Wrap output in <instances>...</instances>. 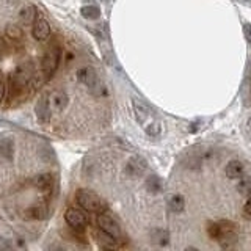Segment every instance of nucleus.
<instances>
[{"instance_id": "nucleus-1", "label": "nucleus", "mask_w": 251, "mask_h": 251, "mask_svg": "<svg viewBox=\"0 0 251 251\" xmlns=\"http://www.w3.org/2000/svg\"><path fill=\"white\" fill-rule=\"evenodd\" d=\"M75 200L78 202V206L88 212L100 214V212H104L107 209V204L100 196H98L96 193H93L90 190H85V188H80V190L75 193Z\"/></svg>"}, {"instance_id": "nucleus-2", "label": "nucleus", "mask_w": 251, "mask_h": 251, "mask_svg": "<svg viewBox=\"0 0 251 251\" xmlns=\"http://www.w3.org/2000/svg\"><path fill=\"white\" fill-rule=\"evenodd\" d=\"M77 78H78V82H82L85 86H88V88L94 94H104V90H102V83L99 82V77H98L96 71H94L93 68L86 66V68L78 69Z\"/></svg>"}, {"instance_id": "nucleus-3", "label": "nucleus", "mask_w": 251, "mask_h": 251, "mask_svg": "<svg viewBox=\"0 0 251 251\" xmlns=\"http://www.w3.org/2000/svg\"><path fill=\"white\" fill-rule=\"evenodd\" d=\"M98 226H99V229L102 231V232H105V234H108L110 237H113L115 240H118L121 237V229H120V226H118V223L115 222V220L110 217V215H107V214H104V212H100V214L98 215Z\"/></svg>"}, {"instance_id": "nucleus-4", "label": "nucleus", "mask_w": 251, "mask_h": 251, "mask_svg": "<svg viewBox=\"0 0 251 251\" xmlns=\"http://www.w3.org/2000/svg\"><path fill=\"white\" fill-rule=\"evenodd\" d=\"M218 237L217 240L222 243L223 247H229L232 245V242L237 239V229H235V225L231 222H220L218 223Z\"/></svg>"}, {"instance_id": "nucleus-5", "label": "nucleus", "mask_w": 251, "mask_h": 251, "mask_svg": "<svg viewBox=\"0 0 251 251\" xmlns=\"http://www.w3.org/2000/svg\"><path fill=\"white\" fill-rule=\"evenodd\" d=\"M58 63H60V49L58 47H52L43 58V73L47 77H52V74L58 68Z\"/></svg>"}, {"instance_id": "nucleus-6", "label": "nucleus", "mask_w": 251, "mask_h": 251, "mask_svg": "<svg viewBox=\"0 0 251 251\" xmlns=\"http://www.w3.org/2000/svg\"><path fill=\"white\" fill-rule=\"evenodd\" d=\"M35 113L39 123H47L50 120V100L49 94L44 93L38 98L36 105H35Z\"/></svg>"}, {"instance_id": "nucleus-7", "label": "nucleus", "mask_w": 251, "mask_h": 251, "mask_svg": "<svg viewBox=\"0 0 251 251\" xmlns=\"http://www.w3.org/2000/svg\"><path fill=\"white\" fill-rule=\"evenodd\" d=\"M65 220H66V223L73 227V229H83V227L86 226V217L82 210H78V209H74V207H71L66 210V214H65Z\"/></svg>"}, {"instance_id": "nucleus-8", "label": "nucleus", "mask_w": 251, "mask_h": 251, "mask_svg": "<svg viewBox=\"0 0 251 251\" xmlns=\"http://www.w3.org/2000/svg\"><path fill=\"white\" fill-rule=\"evenodd\" d=\"M31 35L36 39V41H46L50 35V25L44 18H38L33 22V30H31Z\"/></svg>"}, {"instance_id": "nucleus-9", "label": "nucleus", "mask_w": 251, "mask_h": 251, "mask_svg": "<svg viewBox=\"0 0 251 251\" xmlns=\"http://www.w3.org/2000/svg\"><path fill=\"white\" fill-rule=\"evenodd\" d=\"M49 100H50V107L55 110V112H63V110L68 107L69 98L65 91L55 90L49 94Z\"/></svg>"}, {"instance_id": "nucleus-10", "label": "nucleus", "mask_w": 251, "mask_h": 251, "mask_svg": "<svg viewBox=\"0 0 251 251\" xmlns=\"http://www.w3.org/2000/svg\"><path fill=\"white\" fill-rule=\"evenodd\" d=\"M14 155V141L8 137H0V162H11Z\"/></svg>"}, {"instance_id": "nucleus-11", "label": "nucleus", "mask_w": 251, "mask_h": 251, "mask_svg": "<svg viewBox=\"0 0 251 251\" xmlns=\"http://www.w3.org/2000/svg\"><path fill=\"white\" fill-rule=\"evenodd\" d=\"M226 176L229 179H240L243 176V165L239 160H231L226 165Z\"/></svg>"}, {"instance_id": "nucleus-12", "label": "nucleus", "mask_w": 251, "mask_h": 251, "mask_svg": "<svg viewBox=\"0 0 251 251\" xmlns=\"http://www.w3.org/2000/svg\"><path fill=\"white\" fill-rule=\"evenodd\" d=\"M133 110H135V115H137V120L140 124L146 123V120L149 118V108L143 104V102H140L137 99H133Z\"/></svg>"}, {"instance_id": "nucleus-13", "label": "nucleus", "mask_w": 251, "mask_h": 251, "mask_svg": "<svg viewBox=\"0 0 251 251\" xmlns=\"http://www.w3.org/2000/svg\"><path fill=\"white\" fill-rule=\"evenodd\" d=\"M168 206L173 212H182L185 207V200L182 195H173L170 201H168Z\"/></svg>"}, {"instance_id": "nucleus-14", "label": "nucleus", "mask_w": 251, "mask_h": 251, "mask_svg": "<svg viewBox=\"0 0 251 251\" xmlns=\"http://www.w3.org/2000/svg\"><path fill=\"white\" fill-rule=\"evenodd\" d=\"M21 21L24 24H31V22H35L36 19V10H35V6H31V5H27L25 8H22L21 10Z\"/></svg>"}, {"instance_id": "nucleus-15", "label": "nucleus", "mask_w": 251, "mask_h": 251, "mask_svg": "<svg viewBox=\"0 0 251 251\" xmlns=\"http://www.w3.org/2000/svg\"><path fill=\"white\" fill-rule=\"evenodd\" d=\"M145 162L143 160H140V159H133V160H130L129 162V165H127V171H129V175L130 176H138L141 171L145 170Z\"/></svg>"}, {"instance_id": "nucleus-16", "label": "nucleus", "mask_w": 251, "mask_h": 251, "mask_svg": "<svg viewBox=\"0 0 251 251\" xmlns=\"http://www.w3.org/2000/svg\"><path fill=\"white\" fill-rule=\"evenodd\" d=\"M82 16L85 19H98L99 16H100V10L98 6H94V5H86V6H82V10H80Z\"/></svg>"}, {"instance_id": "nucleus-17", "label": "nucleus", "mask_w": 251, "mask_h": 251, "mask_svg": "<svg viewBox=\"0 0 251 251\" xmlns=\"http://www.w3.org/2000/svg\"><path fill=\"white\" fill-rule=\"evenodd\" d=\"M146 188L151 193H159L162 190V180L157 176H149L146 180Z\"/></svg>"}, {"instance_id": "nucleus-18", "label": "nucleus", "mask_w": 251, "mask_h": 251, "mask_svg": "<svg viewBox=\"0 0 251 251\" xmlns=\"http://www.w3.org/2000/svg\"><path fill=\"white\" fill-rule=\"evenodd\" d=\"M35 185L41 190H47L50 185H52V176L50 175H39L35 179Z\"/></svg>"}, {"instance_id": "nucleus-19", "label": "nucleus", "mask_w": 251, "mask_h": 251, "mask_svg": "<svg viewBox=\"0 0 251 251\" xmlns=\"http://www.w3.org/2000/svg\"><path fill=\"white\" fill-rule=\"evenodd\" d=\"M239 192L243 195H251V177H243L239 184Z\"/></svg>"}, {"instance_id": "nucleus-20", "label": "nucleus", "mask_w": 251, "mask_h": 251, "mask_svg": "<svg viewBox=\"0 0 251 251\" xmlns=\"http://www.w3.org/2000/svg\"><path fill=\"white\" fill-rule=\"evenodd\" d=\"M6 35H8V38L19 39V38H22V30H21L19 25H8L6 27Z\"/></svg>"}, {"instance_id": "nucleus-21", "label": "nucleus", "mask_w": 251, "mask_h": 251, "mask_svg": "<svg viewBox=\"0 0 251 251\" xmlns=\"http://www.w3.org/2000/svg\"><path fill=\"white\" fill-rule=\"evenodd\" d=\"M10 248H13V243L0 235V250H10Z\"/></svg>"}, {"instance_id": "nucleus-22", "label": "nucleus", "mask_w": 251, "mask_h": 251, "mask_svg": "<svg viewBox=\"0 0 251 251\" xmlns=\"http://www.w3.org/2000/svg\"><path fill=\"white\" fill-rule=\"evenodd\" d=\"M243 35H245L247 41L251 44V24H243Z\"/></svg>"}, {"instance_id": "nucleus-23", "label": "nucleus", "mask_w": 251, "mask_h": 251, "mask_svg": "<svg viewBox=\"0 0 251 251\" xmlns=\"http://www.w3.org/2000/svg\"><path fill=\"white\" fill-rule=\"evenodd\" d=\"M243 210H245V214L251 217V195H250V198L247 200L245 202V206H243Z\"/></svg>"}, {"instance_id": "nucleus-24", "label": "nucleus", "mask_w": 251, "mask_h": 251, "mask_svg": "<svg viewBox=\"0 0 251 251\" xmlns=\"http://www.w3.org/2000/svg\"><path fill=\"white\" fill-rule=\"evenodd\" d=\"M148 133L149 135H155V133H159V126L151 124V127H148Z\"/></svg>"}, {"instance_id": "nucleus-25", "label": "nucleus", "mask_w": 251, "mask_h": 251, "mask_svg": "<svg viewBox=\"0 0 251 251\" xmlns=\"http://www.w3.org/2000/svg\"><path fill=\"white\" fill-rule=\"evenodd\" d=\"M3 98H5V85L2 80H0V102L3 100Z\"/></svg>"}, {"instance_id": "nucleus-26", "label": "nucleus", "mask_w": 251, "mask_h": 251, "mask_svg": "<svg viewBox=\"0 0 251 251\" xmlns=\"http://www.w3.org/2000/svg\"><path fill=\"white\" fill-rule=\"evenodd\" d=\"M234 2H239V3H250V0H234Z\"/></svg>"}]
</instances>
